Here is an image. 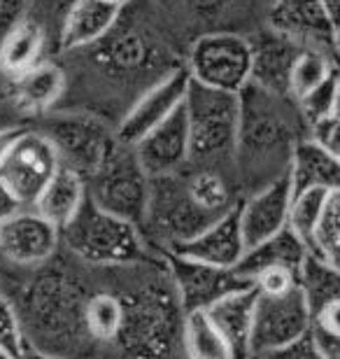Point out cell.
Instances as JSON below:
<instances>
[{
  "label": "cell",
  "mask_w": 340,
  "mask_h": 359,
  "mask_svg": "<svg viewBox=\"0 0 340 359\" xmlns=\"http://www.w3.org/2000/svg\"><path fill=\"white\" fill-rule=\"evenodd\" d=\"M308 131L294 98L278 96L250 82L240 91V135L236 152L243 177L259 180V187H264L285 175L296 145L308 138Z\"/></svg>",
  "instance_id": "obj_1"
},
{
  "label": "cell",
  "mask_w": 340,
  "mask_h": 359,
  "mask_svg": "<svg viewBox=\"0 0 340 359\" xmlns=\"http://www.w3.org/2000/svg\"><path fill=\"white\" fill-rule=\"evenodd\" d=\"M184 107L191 135L189 163L212 170L219 163H233L240 135V93L191 82Z\"/></svg>",
  "instance_id": "obj_2"
},
{
  "label": "cell",
  "mask_w": 340,
  "mask_h": 359,
  "mask_svg": "<svg viewBox=\"0 0 340 359\" xmlns=\"http://www.w3.org/2000/svg\"><path fill=\"white\" fill-rule=\"evenodd\" d=\"M61 241L77 259L93 266H128L144 259L140 226L103 210L91 198L61 231Z\"/></svg>",
  "instance_id": "obj_3"
},
{
  "label": "cell",
  "mask_w": 340,
  "mask_h": 359,
  "mask_svg": "<svg viewBox=\"0 0 340 359\" xmlns=\"http://www.w3.org/2000/svg\"><path fill=\"white\" fill-rule=\"evenodd\" d=\"M186 73L203 87L240 93L252 82L250 35L212 31L193 38L186 52Z\"/></svg>",
  "instance_id": "obj_4"
},
{
  "label": "cell",
  "mask_w": 340,
  "mask_h": 359,
  "mask_svg": "<svg viewBox=\"0 0 340 359\" xmlns=\"http://www.w3.org/2000/svg\"><path fill=\"white\" fill-rule=\"evenodd\" d=\"M86 189L98 208L137 226L144 224L151 196V175L144 170L133 147L119 145L110 161L86 180Z\"/></svg>",
  "instance_id": "obj_5"
},
{
  "label": "cell",
  "mask_w": 340,
  "mask_h": 359,
  "mask_svg": "<svg viewBox=\"0 0 340 359\" xmlns=\"http://www.w3.org/2000/svg\"><path fill=\"white\" fill-rule=\"evenodd\" d=\"M40 131L54 142L61 166L72 168L84 180L96 175L121 145L117 131L91 114H56Z\"/></svg>",
  "instance_id": "obj_6"
},
{
  "label": "cell",
  "mask_w": 340,
  "mask_h": 359,
  "mask_svg": "<svg viewBox=\"0 0 340 359\" xmlns=\"http://www.w3.org/2000/svg\"><path fill=\"white\" fill-rule=\"evenodd\" d=\"M59 168L61 159L54 142L40 128H21L0 161V182L21 208H33Z\"/></svg>",
  "instance_id": "obj_7"
},
{
  "label": "cell",
  "mask_w": 340,
  "mask_h": 359,
  "mask_svg": "<svg viewBox=\"0 0 340 359\" xmlns=\"http://www.w3.org/2000/svg\"><path fill=\"white\" fill-rule=\"evenodd\" d=\"M313 332V311L301 285L287 294H257L252 359L299 341Z\"/></svg>",
  "instance_id": "obj_8"
},
{
  "label": "cell",
  "mask_w": 340,
  "mask_h": 359,
  "mask_svg": "<svg viewBox=\"0 0 340 359\" xmlns=\"http://www.w3.org/2000/svg\"><path fill=\"white\" fill-rule=\"evenodd\" d=\"M191 77L186 68H175L158 82L149 84L121 117L117 126V138L121 145L135 147L149 131H154L158 124L172 117L184 105L186 91H189Z\"/></svg>",
  "instance_id": "obj_9"
},
{
  "label": "cell",
  "mask_w": 340,
  "mask_h": 359,
  "mask_svg": "<svg viewBox=\"0 0 340 359\" xmlns=\"http://www.w3.org/2000/svg\"><path fill=\"white\" fill-rule=\"evenodd\" d=\"M61 229L35 208H21L0 224V259L19 269H40L61 248Z\"/></svg>",
  "instance_id": "obj_10"
},
{
  "label": "cell",
  "mask_w": 340,
  "mask_h": 359,
  "mask_svg": "<svg viewBox=\"0 0 340 359\" xmlns=\"http://www.w3.org/2000/svg\"><path fill=\"white\" fill-rule=\"evenodd\" d=\"M170 278L184 313L208 311L217 301L245 287H254L236 269H217L168 252Z\"/></svg>",
  "instance_id": "obj_11"
},
{
  "label": "cell",
  "mask_w": 340,
  "mask_h": 359,
  "mask_svg": "<svg viewBox=\"0 0 340 359\" xmlns=\"http://www.w3.org/2000/svg\"><path fill=\"white\" fill-rule=\"evenodd\" d=\"M264 24L301 49L334 54L336 24L322 0H271Z\"/></svg>",
  "instance_id": "obj_12"
},
{
  "label": "cell",
  "mask_w": 340,
  "mask_h": 359,
  "mask_svg": "<svg viewBox=\"0 0 340 359\" xmlns=\"http://www.w3.org/2000/svg\"><path fill=\"white\" fill-rule=\"evenodd\" d=\"M294 187L289 170L273 182L259 187L238 205V217L247 248L285 231L289 226V208H292Z\"/></svg>",
  "instance_id": "obj_13"
},
{
  "label": "cell",
  "mask_w": 340,
  "mask_h": 359,
  "mask_svg": "<svg viewBox=\"0 0 340 359\" xmlns=\"http://www.w3.org/2000/svg\"><path fill=\"white\" fill-rule=\"evenodd\" d=\"M133 149L151 177L179 173L191 161V135L186 107H179L172 117H168L154 131L144 135Z\"/></svg>",
  "instance_id": "obj_14"
},
{
  "label": "cell",
  "mask_w": 340,
  "mask_h": 359,
  "mask_svg": "<svg viewBox=\"0 0 340 359\" xmlns=\"http://www.w3.org/2000/svg\"><path fill=\"white\" fill-rule=\"evenodd\" d=\"M170 255L184 257V259L208 264V266L217 269H238L243 262L245 252H247V243H245L240 217H238V208L224 215L203 231L196 233L193 238L177 243V245L168 248Z\"/></svg>",
  "instance_id": "obj_15"
},
{
  "label": "cell",
  "mask_w": 340,
  "mask_h": 359,
  "mask_svg": "<svg viewBox=\"0 0 340 359\" xmlns=\"http://www.w3.org/2000/svg\"><path fill=\"white\" fill-rule=\"evenodd\" d=\"M250 42H252V84H257V87L271 93H278V96H289L292 70L303 49L266 24L250 33Z\"/></svg>",
  "instance_id": "obj_16"
},
{
  "label": "cell",
  "mask_w": 340,
  "mask_h": 359,
  "mask_svg": "<svg viewBox=\"0 0 340 359\" xmlns=\"http://www.w3.org/2000/svg\"><path fill=\"white\" fill-rule=\"evenodd\" d=\"M121 10L124 7L110 0H75L63 17L56 47L61 52H79L98 45L119 24Z\"/></svg>",
  "instance_id": "obj_17"
},
{
  "label": "cell",
  "mask_w": 340,
  "mask_h": 359,
  "mask_svg": "<svg viewBox=\"0 0 340 359\" xmlns=\"http://www.w3.org/2000/svg\"><path fill=\"white\" fill-rule=\"evenodd\" d=\"M257 294V287H245V290H238L217 301L205 311L210 322L226 341L233 359H252V327H254Z\"/></svg>",
  "instance_id": "obj_18"
},
{
  "label": "cell",
  "mask_w": 340,
  "mask_h": 359,
  "mask_svg": "<svg viewBox=\"0 0 340 359\" xmlns=\"http://www.w3.org/2000/svg\"><path fill=\"white\" fill-rule=\"evenodd\" d=\"M310 255L313 252L306 248V243L287 226L285 231L261 241L259 245L247 248V252H245L243 262L238 264L236 271L254 285V278L259 273L268 269H292L296 273H301Z\"/></svg>",
  "instance_id": "obj_19"
},
{
  "label": "cell",
  "mask_w": 340,
  "mask_h": 359,
  "mask_svg": "<svg viewBox=\"0 0 340 359\" xmlns=\"http://www.w3.org/2000/svg\"><path fill=\"white\" fill-rule=\"evenodd\" d=\"M66 91V73L59 63L42 61L12 80V103L21 112L42 114L59 103Z\"/></svg>",
  "instance_id": "obj_20"
},
{
  "label": "cell",
  "mask_w": 340,
  "mask_h": 359,
  "mask_svg": "<svg viewBox=\"0 0 340 359\" xmlns=\"http://www.w3.org/2000/svg\"><path fill=\"white\" fill-rule=\"evenodd\" d=\"M49 42L52 40H49L45 26L26 17L0 38V73L14 80V77L24 75L26 70L35 68L45 61Z\"/></svg>",
  "instance_id": "obj_21"
},
{
  "label": "cell",
  "mask_w": 340,
  "mask_h": 359,
  "mask_svg": "<svg viewBox=\"0 0 340 359\" xmlns=\"http://www.w3.org/2000/svg\"><path fill=\"white\" fill-rule=\"evenodd\" d=\"M289 180H292L294 194L322 189L338 191L340 189V159L322 149L315 140L303 138L296 145L289 163Z\"/></svg>",
  "instance_id": "obj_22"
},
{
  "label": "cell",
  "mask_w": 340,
  "mask_h": 359,
  "mask_svg": "<svg viewBox=\"0 0 340 359\" xmlns=\"http://www.w3.org/2000/svg\"><path fill=\"white\" fill-rule=\"evenodd\" d=\"M86 198H89L86 180L79 173H75L72 168L61 166L59 173L47 184V189L40 194L38 203L33 208L47 222H52L56 229L63 231V229L77 217V212L82 210Z\"/></svg>",
  "instance_id": "obj_23"
},
{
  "label": "cell",
  "mask_w": 340,
  "mask_h": 359,
  "mask_svg": "<svg viewBox=\"0 0 340 359\" xmlns=\"http://www.w3.org/2000/svg\"><path fill=\"white\" fill-rule=\"evenodd\" d=\"M126 325V304L117 294L98 292L84 304V332L96 343H114L121 339Z\"/></svg>",
  "instance_id": "obj_24"
},
{
  "label": "cell",
  "mask_w": 340,
  "mask_h": 359,
  "mask_svg": "<svg viewBox=\"0 0 340 359\" xmlns=\"http://www.w3.org/2000/svg\"><path fill=\"white\" fill-rule=\"evenodd\" d=\"M182 343L189 359H233L226 341L210 322L205 311L184 313Z\"/></svg>",
  "instance_id": "obj_25"
},
{
  "label": "cell",
  "mask_w": 340,
  "mask_h": 359,
  "mask_svg": "<svg viewBox=\"0 0 340 359\" xmlns=\"http://www.w3.org/2000/svg\"><path fill=\"white\" fill-rule=\"evenodd\" d=\"M301 290L315 315L320 308L340 299V271L320 259V257L310 255L301 271Z\"/></svg>",
  "instance_id": "obj_26"
},
{
  "label": "cell",
  "mask_w": 340,
  "mask_h": 359,
  "mask_svg": "<svg viewBox=\"0 0 340 359\" xmlns=\"http://www.w3.org/2000/svg\"><path fill=\"white\" fill-rule=\"evenodd\" d=\"M336 70V56L313 52V49H303L301 56L294 63L292 80H289V96L299 100L306 96L308 91L320 87L322 82H327Z\"/></svg>",
  "instance_id": "obj_27"
},
{
  "label": "cell",
  "mask_w": 340,
  "mask_h": 359,
  "mask_svg": "<svg viewBox=\"0 0 340 359\" xmlns=\"http://www.w3.org/2000/svg\"><path fill=\"white\" fill-rule=\"evenodd\" d=\"M327 191L322 189H310L294 194L292 208H289V229L306 243V248L313 252V243L317 226L322 222L324 205H327Z\"/></svg>",
  "instance_id": "obj_28"
},
{
  "label": "cell",
  "mask_w": 340,
  "mask_h": 359,
  "mask_svg": "<svg viewBox=\"0 0 340 359\" xmlns=\"http://www.w3.org/2000/svg\"><path fill=\"white\" fill-rule=\"evenodd\" d=\"M313 255L340 271V189L331 191L317 226Z\"/></svg>",
  "instance_id": "obj_29"
},
{
  "label": "cell",
  "mask_w": 340,
  "mask_h": 359,
  "mask_svg": "<svg viewBox=\"0 0 340 359\" xmlns=\"http://www.w3.org/2000/svg\"><path fill=\"white\" fill-rule=\"evenodd\" d=\"M296 105H299V110L303 114V119H306L308 128L313 124H317V121L336 114V77L331 75L327 82L320 84V87L308 91L306 96L296 100Z\"/></svg>",
  "instance_id": "obj_30"
},
{
  "label": "cell",
  "mask_w": 340,
  "mask_h": 359,
  "mask_svg": "<svg viewBox=\"0 0 340 359\" xmlns=\"http://www.w3.org/2000/svg\"><path fill=\"white\" fill-rule=\"evenodd\" d=\"M0 346L10 350L14 357H19L28 348L17 308L3 292H0Z\"/></svg>",
  "instance_id": "obj_31"
},
{
  "label": "cell",
  "mask_w": 340,
  "mask_h": 359,
  "mask_svg": "<svg viewBox=\"0 0 340 359\" xmlns=\"http://www.w3.org/2000/svg\"><path fill=\"white\" fill-rule=\"evenodd\" d=\"M301 285V273L292 269H268L254 278V287L259 294H287Z\"/></svg>",
  "instance_id": "obj_32"
},
{
  "label": "cell",
  "mask_w": 340,
  "mask_h": 359,
  "mask_svg": "<svg viewBox=\"0 0 340 359\" xmlns=\"http://www.w3.org/2000/svg\"><path fill=\"white\" fill-rule=\"evenodd\" d=\"M308 138L315 140L322 149H327L329 154H334L336 159H340V117L338 114H331V117L310 126Z\"/></svg>",
  "instance_id": "obj_33"
},
{
  "label": "cell",
  "mask_w": 340,
  "mask_h": 359,
  "mask_svg": "<svg viewBox=\"0 0 340 359\" xmlns=\"http://www.w3.org/2000/svg\"><path fill=\"white\" fill-rule=\"evenodd\" d=\"M257 359H324L320 348H317V343L313 339V332L301 336L299 341L294 343H287V346H282L278 350H271V353H266Z\"/></svg>",
  "instance_id": "obj_34"
},
{
  "label": "cell",
  "mask_w": 340,
  "mask_h": 359,
  "mask_svg": "<svg viewBox=\"0 0 340 359\" xmlns=\"http://www.w3.org/2000/svg\"><path fill=\"white\" fill-rule=\"evenodd\" d=\"M31 14V0H0V38Z\"/></svg>",
  "instance_id": "obj_35"
},
{
  "label": "cell",
  "mask_w": 340,
  "mask_h": 359,
  "mask_svg": "<svg viewBox=\"0 0 340 359\" xmlns=\"http://www.w3.org/2000/svg\"><path fill=\"white\" fill-rule=\"evenodd\" d=\"M313 329H322V332L340 334V299L331 301L324 308H320L313 315Z\"/></svg>",
  "instance_id": "obj_36"
},
{
  "label": "cell",
  "mask_w": 340,
  "mask_h": 359,
  "mask_svg": "<svg viewBox=\"0 0 340 359\" xmlns=\"http://www.w3.org/2000/svg\"><path fill=\"white\" fill-rule=\"evenodd\" d=\"M313 339H315L317 348H320L324 359H340V334L313 329Z\"/></svg>",
  "instance_id": "obj_37"
},
{
  "label": "cell",
  "mask_w": 340,
  "mask_h": 359,
  "mask_svg": "<svg viewBox=\"0 0 340 359\" xmlns=\"http://www.w3.org/2000/svg\"><path fill=\"white\" fill-rule=\"evenodd\" d=\"M21 210L19 201L12 196V191L7 189V187L0 182V224H3L5 219H10L12 215H17Z\"/></svg>",
  "instance_id": "obj_38"
},
{
  "label": "cell",
  "mask_w": 340,
  "mask_h": 359,
  "mask_svg": "<svg viewBox=\"0 0 340 359\" xmlns=\"http://www.w3.org/2000/svg\"><path fill=\"white\" fill-rule=\"evenodd\" d=\"M21 131V128H0V161H3V156H5V152L10 149V145H12V140L17 138V133Z\"/></svg>",
  "instance_id": "obj_39"
},
{
  "label": "cell",
  "mask_w": 340,
  "mask_h": 359,
  "mask_svg": "<svg viewBox=\"0 0 340 359\" xmlns=\"http://www.w3.org/2000/svg\"><path fill=\"white\" fill-rule=\"evenodd\" d=\"M17 359H68V357H61V355H54V353H47V350H35V348H26Z\"/></svg>",
  "instance_id": "obj_40"
},
{
  "label": "cell",
  "mask_w": 340,
  "mask_h": 359,
  "mask_svg": "<svg viewBox=\"0 0 340 359\" xmlns=\"http://www.w3.org/2000/svg\"><path fill=\"white\" fill-rule=\"evenodd\" d=\"M324 7H327L331 21L336 24V28L340 26V0H322Z\"/></svg>",
  "instance_id": "obj_41"
},
{
  "label": "cell",
  "mask_w": 340,
  "mask_h": 359,
  "mask_svg": "<svg viewBox=\"0 0 340 359\" xmlns=\"http://www.w3.org/2000/svg\"><path fill=\"white\" fill-rule=\"evenodd\" d=\"M334 77H336V114L340 117V63L336 61V73H334Z\"/></svg>",
  "instance_id": "obj_42"
},
{
  "label": "cell",
  "mask_w": 340,
  "mask_h": 359,
  "mask_svg": "<svg viewBox=\"0 0 340 359\" xmlns=\"http://www.w3.org/2000/svg\"><path fill=\"white\" fill-rule=\"evenodd\" d=\"M334 56H336V61L340 63V26L336 28V42H334Z\"/></svg>",
  "instance_id": "obj_43"
},
{
  "label": "cell",
  "mask_w": 340,
  "mask_h": 359,
  "mask_svg": "<svg viewBox=\"0 0 340 359\" xmlns=\"http://www.w3.org/2000/svg\"><path fill=\"white\" fill-rule=\"evenodd\" d=\"M0 359H17V357H14L12 353H10V350H7V348H3V346H0Z\"/></svg>",
  "instance_id": "obj_44"
},
{
  "label": "cell",
  "mask_w": 340,
  "mask_h": 359,
  "mask_svg": "<svg viewBox=\"0 0 340 359\" xmlns=\"http://www.w3.org/2000/svg\"><path fill=\"white\" fill-rule=\"evenodd\" d=\"M110 3L119 5V7H124V5H128V3H133V0H110Z\"/></svg>",
  "instance_id": "obj_45"
}]
</instances>
